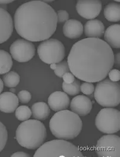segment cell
<instances>
[{"label":"cell","mask_w":120,"mask_h":157,"mask_svg":"<svg viewBox=\"0 0 120 157\" xmlns=\"http://www.w3.org/2000/svg\"><path fill=\"white\" fill-rule=\"evenodd\" d=\"M19 105V98L11 92L0 94V111L4 113H13Z\"/></svg>","instance_id":"obj_15"},{"label":"cell","mask_w":120,"mask_h":157,"mask_svg":"<svg viewBox=\"0 0 120 157\" xmlns=\"http://www.w3.org/2000/svg\"><path fill=\"white\" fill-rule=\"evenodd\" d=\"M12 157H30L31 155L28 154H27L24 152H17L16 153H14Z\"/></svg>","instance_id":"obj_32"},{"label":"cell","mask_w":120,"mask_h":157,"mask_svg":"<svg viewBox=\"0 0 120 157\" xmlns=\"http://www.w3.org/2000/svg\"><path fill=\"white\" fill-rule=\"evenodd\" d=\"M10 53L14 59L19 63H25L32 59L35 53L34 44L25 39H17L11 44Z\"/></svg>","instance_id":"obj_10"},{"label":"cell","mask_w":120,"mask_h":157,"mask_svg":"<svg viewBox=\"0 0 120 157\" xmlns=\"http://www.w3.org/2000/svg\"><path fill=\"white\" fill-rule=\"evenodd\" d=\"M32 115L35 119L44 121L49 118L50 110L47 103L44 102H37L32 105Z\"/></svg>","instance_id":"obj_19"},{"label":"cell","mask_w":120,"mask_h":157,"mask_svg":"<svg viewBox=\"0 0 120 157\" xmlns=\"http://www.w3.org/2000/svg\"><path fill=\"white\" fill-rule=\"evenodd\" d=\"M32 111L27 105H20L15 111L16 118L20 121H25L31 118Z\"/></svg>","instance_id":"obj_24"},{"label":"cell","mask_w":120,"mask_h":157,"mask_svg":"<svg viewBox=\"0 0 120 157\" xmlns=\"http://www.w3.org/2000/svg\"><path fill=\"white\" fill-rule=\"evenodd\" d=\"M94 89L93 84L90 82H84L80 86L81 91L87 95H91L94 91Z\"/></svg>","instance_id":"obj_27"},{"label":"cell","mask_w":120,"mask_h":157,"mask_svg":"<svg viewBox=\"0 0 120 157\" xmlns=\"http://www.w3.org/2000/svg\"><path fill=\"white\" fill-rule=\"evenodd\" d=\"M96 152L99 157H120V137L112 134L103 136L97 142Z\"/></svg>","instance_id":"obj_9"},{"label":"cell","mask_w":120,"mask_h":157,"mask_svg":"<svg viewBox=\"0 0 120 157\" xmlns=\"http://www.w3.org/2000/svg\"><path fill=\"white\" fill-rule=\"evenodd\" d=\"M57 22L58 23H62L66 22L67 20H69V14L66 10H59L57 13Z\"/></svg>","instance_id":"obj_29"},{"label":"cell","mask_w":120,"mask_h":157,"mask_svg":"<svg viewBox=\"0 0 120 157\" xmlns=\"http://www.w3.org/2000/svg\"><path fill=\"white\" fill-rule=\"evenodd\" d=\"M48 104L52 110L59 112L67 109L70 104V100L64 92H54L48 98Z\"/></svg>","instance_id":"obj_14"},{"label":"cell","mask_w":120,"mask_h":157,"mask_svg":"<svg viewBox=\"0 0 120 157\" xmlns=\"http://www.w3.org/2000/svg\"><path fill=\"white\" fill-rule=\"evenodd\" d=\"M49 126L55 137L59 139L72 140L80 134L82 122L77 114L65 109L54 115L50 121Z\"/></svg>","instance_id":"obj_3"},{"label":"cell","mask_w":120,"mask_h":157,"mask_svg":"<svg viewBox=\"0 0 120 157\" xmlns=\"http://www.w3.org/2000/svg\"><path fill=\"white\" fill-rule=\"evenodd\" d=\"M14 1L12 0V1H9V0H0V5L1 4H9L11 3L12 2H13Z\"/></svg>","instance_id":"obj_34"},{"label":"cell","mask_w":120,"mask_h":157,"mask_svg":"<svg viewBox=\"0 0 120 157\" xmlns=\"http://www.w3.org/2000/svg\"><path fill=\"white\" fill-rule=\"evenodd\" d=\"M80 82L78 80H75L71 83H67L65 82L62 83V88L64 92L69 95L73 96L78 94L81 92Z\"/></svg>","instance_id":"obj_23"},{"label":"cell","mask_w":120,"mask_h":157,"mask_svg":"<svg viewBox=\"0 0 120 157\" xmlns=\"http://www.w3.org/2000/svg\"><path fill=\"white\" fill-rule=\"evenodd\" d=\"M83 25L80 21L75 19H69L63 26L64 36L69 39H78L83 33Z\"/></svg>","instance_id":"obj_16"},{"label":"cell","mask_w":120,"mask_h":157,"mask_svg":"<svg viewBox=\"0 0 120 157\" xmlns=\"http://www.w3.org/2000/svg\"><path fill=\"white\" fill-rule=\"evenodd\" d=\"M70 71L82 81L99 82L106 78L114 64V54L103 40L86 38L76 42L67 56Z\"/></svg>","instance_id":"obj_1"},{"label":"cell","mask_w":120,"mask_h":157,"mask_svg":"<svg viewBox=\"0 0 120 157\" xmlns=\"http://www.w3.org/2000/svg\"><path fill=\"white\" fill-rule=\"evenodd\" d=\"M13 19L5 9L0 7V44L7 41L13 31Z\"/></svg>","instance_id":"obj_12"},{"label":"cell","mask_w":120,"mask_h":157,"mask_svg":"<svg viewBox=\"0 0 120 157\" xmlns=\"http://www.w3.org/2000/svg\"><path fill=\"white\" fill-rule=\"evenodd\" d=\"M4 88V82L3 81L1 80V78H0V94Z\"/></svg>","instance_id":"obj_35"},{"label":"cell","mask_w":120,"mask_h":157,"mask_svg":"<svg viewBox=\"0 0 120 157\" xmlns=\"http://www.w3.org/2000/svg\"><path fill=\"white\" fill-rule=\"evenodd\" d=\"M37 52L42 62L48 64H57L64 59L65 48L64 44L59 40L50 39L40 44Z\"/></svg>","instance_id":"obj_7"},{"label":"cell","mask_w":120,"mask_h":157,"mask_svg":"<svg viewBox=\"0 0 120 157\" xmlns=\"http://www.w3.org/2000/svg\"><path fill=\"white\" fill-rule=\"evenodd\" d=\"M34 157H83L80 148L64 139L53 140L38 147Z\"/></svg>","instance_id":"obj_5"},{"label":"cell","mask_w":120,"mask_h":157,"mask_svg":"<svg viewBox=\"0 0 120 157\" xmlns=\"http://www.w3.org/2000/svg\"><path fill=\"white\" fill-rule=\"evenodd\" d=\"M84 31L85 36L89 38L99 39L105 33L104 24L98 19H92L85 23Z\"/></svg>","instance_id":"obj_17"},{"label":"cell","mask_w":120,"mask_h":157,"mask_svg":"<svg viewBox=\"0 0 120 157\" xmlns=\"http://www.w3.org/2000/svg\"><path fill=\"white\" fill-rule=\"evenodd\" d=\"M50 68L53 70L55 75L59 78H62L64 74L70 72L69 66L66 61H63L57 64H50Z\"/></svg>","instance_id":"obj_25"},{"label":"cell","mask_w":120,"mask_h":157,"mask_svg":"<svg viewBox=\"0 0 120 157\" xmlns=\"http://www.w3.org/2000/svg\"><path fill=\"white\" fill-rule=\"evenodd\" d=\"M104 16L108 21H120V4L115 2H111L107 4L104 9Z\"/></svg>","instance_id":"obj_20"},{"label":"cell","mask_w":120,"mask_h":157,"mask_svg":"<svg viewBox=\"0 0 120 157\" xmlns=\"http://www.w3.org/2000/svg\"><path fill=\"white\" fill-rule=\"evenodd\" d=\"M10 91V92H12V93H14L15 91H16V90H15V89H14V88H11Z\"/></svg>","instance_id":"obj_36"},{"label":"cell","mask_w":120,"mask_h":157,"mask_svg":"<svg viewBox=\"0 0 120 157\" xmlns=\"http://www.w3.org/2000/svg\"><path fill=\"white\" fill-rule=\"evenodd\" d=\"M104 39L107 43L113 48H120V25L114 24L109 26L104 33Z\"/></svg>","instance_id":"obj_18"},{"label":"cell","mask_w":120,"mask_h":157,"mask_svg":"<svg viewBox=\"0 0 120 157\" xmlns=\"http://www.w3.org/2000/svg\"><path fill=\"white\" fill-rule=\"evenodd\" d=\"M109 78H110V80L112 82H118L120 79V72L117 69H113L111 70L109 73H108Z\"/></svg>","instance_id":"obj_30"},{"label":"cell","mask_w":120,"mask_h":157,"mask_svg":"<svg viewBox=\"0 0 120 157\" xmlns=\"http://www.w3.org/2000/svg\"><path fill=\"white\" fill-rule=\"evenodd\" d=\"M120 53H117L115 56H114V63L115 66L117 67H120Z\"/></svg>","instance_id":"obj_33"},{"label":"cell","mask_w":120,"mask_h":157,"mask_svg":"<svg viewBox=\"0 0 120 157\" xmlns=\"http://www.w3.org/2000/svg\"><path fill=\"white\" fill-rule=\"evenodd\" d=\"M3 82L8 88H14L20 82V76L16 72L9 71L3 76Z\"/></svg>","instance_id":"obj_22"},{"label":"cell","mask_w":120,"mask_h":157,"mask_svg":"<svg viewBox=\"0 0 120 157\" xmlns=\"http://www.w3.org/2000/svg\"><path fill=\"white\" fill-rule=\"evenodd\" d=\"M17 97L22 103L27 104L31 101L32 96L29 92L27 90H22L18 93Z\"/></svg>","instance_id":"obj_28"},{"label":"cell","mask_w":120,"mask_h":157,"mask_svg":"<svg viewBox=\"0 0 120 157\" xmlns=\"http://www.w3.org/2000/svg\"><path fill=\"white\" fill-rule=\"evenodd\" d=\"M76 9L81 17L86 19H93L100 13L102 2L99 0H78Z\"/></svg>","instance_id":"obj_11"},{"label":"cell","mask_w":120,"mask_h":157,"mask_svg":"<svg viewBox=\"0 0 120 157\" xmlns=\"http://www.w3.org/2000/svg\"><path fill=\"white\" fill-rule=\"evenodd\" d=\"M94 97L99 105L105 107H114L120 103L119 83L105 79L99 82L94 89Z\"/></svg>","instance_id":"obj_6"},{"label":"cell","mask_w":120,"mask_h":157,"mask_svg":"<svg viewBox=\"0 0 120 157\" xmlns=\"http://www.w3.org/2000/svg\"><path fill=\"white\" fill-rule=\"evenodd\" d=\"M47 137L45 125L37 119H29L22 122L16 131V139L21 146L35 149L43 144Z\"/></svg>","instance_id":"obj_4"},{"label":"cell","mask_w":120,"mask_h":157,"mask_svg":"<svg viewBox=\"0 0 120 157\" xmlns=\"http://www.w3.org/2000/svg\"><path fill=\"white\" fill-rule=\"evenodd\" d=\"M8 139V132L5 126L0 121V152L5 147Z\"/></svg>","instance_id":"obj_26"},{"label":"cell","mask_w":120,"mask_h":157,"mask_svg":"<svg viewBox=\"0 0 120 157\" xmlns=\"http://www.w3.org/2000/svg\"><path fill=\"white\" fill-rule=\"evenodd\" d=\"M97 128L105 134H114L120 131V112L116 109L105 108L99 111L95 119Z\"/></svg>","instance_id":"obj_8"},{"label":"cell","mask_w":120,"mask_h":157,"mask_svg":"<svg viewBox=\"0 0 120 157\" xmlns=\"http://www.w3.org/2000/svg\"><path fill=\"white\" fill-rule=\"evenodd\" d=\"M64 82L67 83H71L75 80L74 75L71 72H67L64 74L62 76Z\"/></svg>","instance_id":"obj_31"},{"label":"cell","mask_w":120,"mask_h":157,"mask_svg":"<svg viewBox=\"0 0 120 157\" xmlns=\"http://www.w3.org/2000/svg\"><path fill=\"white\" fill-rule=\"evenodd\" d=\"M13 66V60L9 53L0 50V75L10 71Z\"/></svg>","instance_id":"obj_21"},{"label":"cell","mask_w":120,"mask_h":157,"mask_svg":"<svg viewBox=\"0 0 120 157\" xmlns=\"http://www.w3.org/2000/svg\"><path fill=\"white\" fill-rule=\"evenodd\" d=\"M14 27L17 34L29 41L48 40L55 33L57 13L42 1H31L20 6L14 16Z\"/></svg>","instance_id":"obj_2"},{"label":"cell","mask_w":120,"mask_h":157,"mask_svg":"<svg viewBox=\"0 0 120 157\" xmlns=\"http://www.w3.org/2000/svg\"><path fill=\"white\" fill-rule=\"evenodd\" d=\"M71 109L78 116L84 117L90 113L92 109V103L89 98L80 95L74 97L71 102Z\"/></svg>","instance_id":"obj_13"}]
</instances>
